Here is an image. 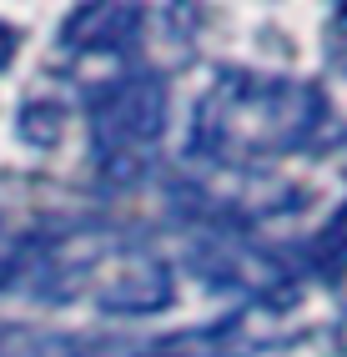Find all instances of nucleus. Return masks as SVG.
<instances>
[{
    "label": "nucleus",
    "instance_id": "nucleus-1",
    "mask_svg": "<svg viewBox=\"0 0 347 357\" xmlns=\"http://www.w3.org/2000/svg\"><path fill=\"white\" fill-rule=\"evenodd\" d=\"M161 126H167V81L161 76H131L91 111V131H96L101 156L141 151L146 141L161 136Z\"/></svg>",
    "mask_w": 347,
    "mask_h": 357
},
{
    "label": "nucleus",
    "instance_id": "nucleus-2",
    "mask_svg": "<svg viewBox=\"0 0 347 357\" xmlns=\"http://www.w3.org/2000/svg\"><path fill=\"white\" fill-rule=\"evenodd\" d=\"M101 302L111 307V312H156V307L171 302V272L156 267V261H146V267H131L116 287L101 292Z\"/></svg>",
    "mask_w": 347,
    "mask_h": 357
},
{
    "label": "nucleus",
    "instance_id": "nucleus-3",
    "mask_svg": "<svg viewBox=\"0 0 347 357\" xmlns=\"http://www.w3.org/2000/svg\"><path fill=\"white\" fill-rule=\"evenodd\" d=\"M61 136H65V111L56 101H31L20 111V141L26 146L51 151V146H61Z\"/></svg>",
    "mask_w": 347,
    "mask_h": 357
},
{
    "label": "nucleus",
    "instance_id": "nucleus-4",
    "mask_svg": "<svg viewBox=\"0 0 347 357\" xmlns=\"http://www.w3.org/2000/svg\"><path fill=\"white\" fill-rule=\"evenodd\" d=\"M312 261H317V272L327 277V282L347 277V206L327 222V231L312 242Z\"/></svg>",
    "mask_w": 347,
    "mask_h": 357
},
{
    "label": "nucleus",
    "instance_id": "nucleus-5",
    "mask_svg": "<svg viewBox=\"0 0 347 357\" xmlns=\"http://www.w3.org/2000/svg\"><path fill=\"white\" fill-rule=\"evenodd\" d=\"M15 51H20V31H15V26H6V20H0V70H6V66L15 61Z\"/></svg>",
    "mask_w": 347,
    "mask_h": 357
}]
</instances>
